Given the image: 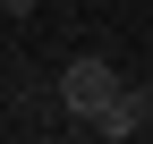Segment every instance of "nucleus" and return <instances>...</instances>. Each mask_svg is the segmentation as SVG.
I'll return each instance as SVG.
<instances>
[{
    "mask_svg": "<svg viewBox=\"0 0 153 144\" xmlns=\"http://www.w3.org/2000/svg\"><path fill=\"white\" fill-rule=\"evenodd\" d=\"M119 85H128V76L102 60V51H76V60L60 68V110L76 119V127H94V110H102V102L119 93Z\"/></svg>",
    "mask_w": 153,
    "mask_h": 144,
    "instance_id": "nucleus-1",
    "label": "nucleus"
},
{
    "mask_svg": "<svg viewBox=\"0 0 153 144\" xmlns=\"http://www.w3.org/2000/svg\"><path fill=\"white\" fill-rule=\"evenodd\" d=\"M145 119H153V93H145V85H119V93L94 110V136H102V144H136Z\"/></svg>",
    "mask_w": 153,
    "mask_h": 144,
    "instance_id": "nucleus-2",
    "label": "nucleus"
},
{
    "mask_svg": "<svg viewBox=\"0 0 153 144\" xmlns=\"http://www.w3.org/2000/svg\"><path fill=\"white\" fill-rule=\"evenodd\" d=\"M34 9H43V0H0V17H34Z\"/></svg>",
    "mask_w": 153,
    "mask_h": 144,
    "instance_id": "nucleus-3",
    "label": "nucleus"
}]
</instances>
